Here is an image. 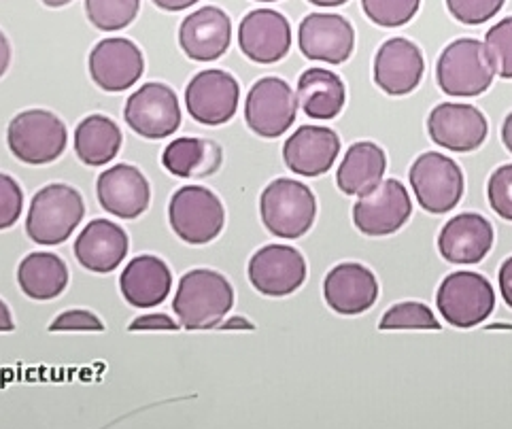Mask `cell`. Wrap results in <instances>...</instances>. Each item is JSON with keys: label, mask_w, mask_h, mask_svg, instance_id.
Masks as SVG:
<instances>
[{"label": "cell", "mask_w": 512, "mask_h": 429, "mask_svg": "<svg viewBox=\"0 0 512 429\" xmlns=\"http://www.w3.org/2000/svg\"><path fill=\"white\" fill-rule=\"evenodd\" d=\"M234 306L230 281L215 270L196 268L183 274L173 300V313L185 330H211Z\"/></svg>", "instance_id": "obj_1"}, {"label": "cell", "mask_w": 512, "mask_h": 429, "mask_svg": "<svg viewBox=\"0 0 512 429\" xmlns=\"http://www.w3.org/2000/svg\"><path fill=\"white\" fill-rule=\"evenodd\" d=\"M85 215L83 196L66 183H51L32 198L26 232L32 243L56 247L66 243Z\"/></svg>", "instance_id": "obj_2"}, {"label": "cell", "mask_w": 512, "mask_h": 429, "mask_svg": "<svg viewBox=\"0 0 512 429\" xmlns=\"http://www.w3.org/2000/svg\"><path fill=\"white\" fill-rule=\"evenodd\" d=\"M260 215L270 234L294 240L313 228L317 200L302 181L275 179L262 192Z\"/></svg>", "instance_id": "obj_3"}, {"label": "cell", "mask_w": 512, "mask_h": 429, "mask_svg": "<svg viewBox=\"0 0 512 429\" xmlns=\"http://www.w3.org/2000/svg\"><path fill=\"white\" fill-rule=\"evenodd\" d=\"M493 77H496V71L487 56L485 43L476 39H457L449 43L442 49L436 64L440 90L457 98L485 94L491 88Z\"/></svg>", "instance_id": "obj_4"}, {"label": "cell", "mask_w": 512, "mask_h": 429, "mask_svg": "<svg viewBox=\"0 0 512 429\" xmlns=\"http://www.w3.org/2000/svg\"><path fill=\"white\" fill-rule=\"evenodd\" d=\"M7 143L20 162L43 166L62 156L68 143V132L58 115L45 109H28L11 119Z\"/></svg>", "instance_id": "obj_5"}, {"label": "cell", "mask_w": 512, "mask_h": 429, "mask_svg": "<svg viewBox=\"0 0 512 429\" xmlns=\"http://www.w3.org/2000/svg\"><path fill=\"white\" fill-rule=\"evenodd\" d=\"M173 232L187 245H207L226 226V209L217 194L202 185H185L168 204Z\"/></svg>", "instance_id": "obj_6"}, {"label": "cell", "mask_w": 512, "mask_h": 429, "mask_svg": "<svg viewBox=\"0 0 512 429\" xmlns=\"http://www.w3.org/2000/svg\"><path fill=\"white\" fill-rule=\"evenodd\" d=\"M436 304L449 325L459 330H470L493 313L496 291L483 274L462 270L449 274L440 283Z\"/></svg>", "instance_id": "obj_7"}, {"label": "cell", "mask_w": 512, "mask_h": 429, "mask_svg": "<svg viewBox=\"0 0 512 429\" xmlns=\"http://www.w3.org/2000/svg\"><path fill=\"white\" fill-rule=\"evenodd\" d=\"M408 179L423 211L432 215L453 211L464 196L462 168L438 151L421 153L413 162Z\"/></svg>", "instance_id": "obj_8"}, {"label": "cell", "mask_w": 512, "mask_h": 429, "mask_svg": "<svg viewBox=\"0 0 512 429\" xmlns=\"http://www.w3.org/2000/svg\"><path fill=\"white\" fill-rule=\"evenodd\" d=\"M298 98L285 79L264 77L247 94L245 122L262 139H279L296 122Z\"/></svg>", "instance_id": "obj_9"}, {"label": "cell", "mask_w": 512, "mask_h": 429, "mask_svg": "<svg viewBox=\"0 0 512 429\" xmlns=\"http://www.w3.org/2000/svg\"><path fill=\"white\" fill-rule=\"evenodd\" d=\"M124 119L143 139H168L181 126L179 98L166 83H145L128 98Z\"/></svg>", "instance_id": "obj_10"}, {"label": "cell", "mask_w": 512, "mask_h": 429, "mask_svg": "<svg viewBox=\"0 0 512 429\" xmlns=\"http://www.w3.org/2000/svg\"><path fill=\"white\" fill-rule=\"evenodd\" d=\"M411 194L398 179H385L362 194L353 207L355 228L366 236H389L411 219Z\"/></svg>", "instance_id": "obj_11"}, {"label": "cell", "mask_w": 512, "mask_h": 429, "mask_svg": "<svg viewBox=\"0 0 512 429\" xmlns=\"http://www.w3.org/2000/svg\"><path fill=\"white\" fill-rule=\"evenodd\" d=\"M241 88L238 81L219 68L198 73L185 88L187 113L202 126H224L236 115Z\"/></svg>", "instance_id": "obj_12"}, {"label": "cell", "mask_w": 512, "mask_h": 429, "mask_svg": "<svg viewBox=\"0 0 512 429\" xmlns=\"http://www.w3.org/2000/svg\"><path fill=\"white\" fill-rule=\"evenodd\" d=\"M249 281L262 296H292L306 281L304 255L289 245H266L249 260Z\"/></svg>", "instance_id": "obj_13"}, {"label": "cell", "mask_w": 512, "mask_h": 429, "mask_svg": "<svg viewBox=\"0 0 512 429\" xmlns=\"http://www.w3.org/2000/svg\"><path fill=\"white\" fill-rule=\"evenodd\" d=\"M238 45L251 62L275 64L292 49V26L275 9H255L238 26Z\"/></svg>", "instance_id": "obj_14"}, {"label": "cell", "mask_w": 512, "mask_h": 429, "mask_svg": "<svg viewBox=\"0 0 512 429\" xmlns=\"http://www.w3.org/2000/svg\"><path fill=\"white\" fill-rule=\"evenodd\" d=\"M298 45L309 60L343 64L355 47V30L343 15L311 13L298 28Z\"/></svg>", "instance_id": "obj_15"}, {"label": "cell", "mask_w": 512, "mask_h": 429, "mask_svg": "<svg viewBox=\"0 0 512 429\" xmlns=\"http://www.w3.org/2000/svg\"><path fill=\"white\" fill-rule=\"evenodd\" d=\"M430 139L449 151L468 153L479 149L487 139V117L472 105L445 102L428 117Z\"/></svg>", "instance_id": "obj_16"}, {"label": "cell", "mask_w": 512, "mask_h": 429, "mask_svg": "<svg viewBox=\"0 0 512 429\" xmlns=\"http://www.w3.org/2000/svg\"><path fill=\"white\" fill-rule=\"evenodd\" d=\"M143 51L130 39H105L90 54L92 81L105 92H126L143 77Z\"/></svg>", "instance_id": "obj_17"}, {"label": "cell", "mask_w": 512, "mask_h": 429, "mask_svg": "<svg viewBox=\"0 0 512 429\" xmlns=\"http://www.w3.org/2000/svg\"><path fill=\"white\" fill-rule=\"evenodd\" d=\"M232 41V20L219 7H202L181 22L179 43L194 62H213L226 54Z\"/></svg>", "instance_id": "obj_18"}, {"label": "cell", "mask_w": 512, "mask_h": 429, "mask_svg": "<svg viewBox=\"0 0 512 429\" xmlns=\"http://www.w3.org/2000/svg\"><path fill=\"white\" fill-rule=\"evenodd\" d=\"M323 298L338 315H362L379 298L374 272L357 262L338 264L323 281Z\"/></svg>", "instance_id": "obj_19"}, {"label": "cell", "mask_w": 512, "mask_h": 429, "mask_svg": "<svg viewBox=\"0 0 512 429\" xmlns=\"http://www.w3.org/2000/svg\"><path fill=\"white\" fill-rule=\"evenodd\" d=\"M96 194L107 213L119 219H136L149 207L151 187L139 168L117 164L98 177Z\"/></svg>", "instance_id": "obj_20"}, {"label": "cell", "mask_w": 512, "mask_h": 429, "mask_svg": "<svg viewBox=\"0 0 512 429\" xmlns=\"http://www.w3.org/2000/svg\"><path fill=\"white\" fill-rule=\"evenodd\" d=\"M425 60L421 49L408 39H389L374 58V83L387 96H406L421 83Z\"/></svg>", "instance_id": "obj_21"}, {"label": "cell", "mask_w": 512, "mask_h": 429, "mask_svg": "<svg viewBox=\"0 0 512 429\" xmlns=\"http://www.w3.org/2000/svg\"><path fill=\"white\" fill-rule=\"evenodd\" d=\"M338 153V134L326 126H300L283 145L285 166L300 177L326 175Z\"/></svg>", "instance_id": "obj_22"}, {"label": "cell", "mask_w": 512, "mask_h": 429, "mask_svg": "<svg viewBox=\"0 0 512 429\" xmlns=\"http://www.w3.org/2000/svg\"><path fill=\"white\" fill-rule=\"evenodd\" d=\"M493 226L479 213L453 217L438 234V251L451 264H479L491 251Z\"/></svg>", "instance_id": "obj_23"}, {"label": "cell", "mask_w": 512, "mask_h": 429, "mask_svg": "<svg viewBox=\"0 0 512 429\" xmlns=\"http://www.w3.org/2000/svg\"><path fill=\"white\" fill-rule=\"evenodd\" d=\"M128 234L117 223L94 219L75 240L77 262L90 272H113L128 255Z\"/></svg>", "instance_id": "obj_24"}, {"label": "cell", "mask_w": 512, "mask_h": 429, "mask_svg": "<svg viewBox=\"0 0 512 429\" xmlns=\"http://www.w3.org/2000/svg\"><path fill=\"white\" fill-rule=\"evenodd\" d=\"M124 300L134 308H153L162 304L173 289V274L156 255H139L124 268L119 277Z\"/></svg>", "instance_id": "obj_25"}, {"label": "cell", "mask_w": 512, "mask_h": 429, "mask_svg": "<svg viewBox=\"0 0 512 429\" xmlns=\"http://www.w3.org/2000/svg\"><path fill=\"white\" fill-rule=\"evenodd\" d=\"M387 170L385 151L370 141L355 143L345 153L336 173L338 190L347 196H362L383 181Z\"/></svg>", "instance_id": "obj_26"}, {"label": "cell", "mask_w": 512, "mask_h": 429, "mask_svg": "<svg viewBox=\"0 0 512 429\" xmlns=\"http://www.w3.org/2000/svg\"><path fill=\"white\" fill-rule=\"evenodd\" d=\"M221 149L213 141L196 139V136H183L162 153V164L173 177L179 179H204L217 173L221 166Z\"/></svg>", "instance_id": "obj_27"}, {"label": "cell", "mask_w": 512, "mask_h": 429, "mask_svg": "<svg viewBox=\"0 0 512 429\" xmlns=\"http://www.w3.org/2000/svg\"><path fill=\"white\" fill-rule=\"evenodd\" d=\"M298 98L313 119H334L347 102L345 83L326 68H309L298 79Z\"/></svg>", "instance_id": "obj_28"}, {"label": "cell", "mask_w": 512, "mask_h": 429, "mask_svg": "<svg viewBox=\"0 0 512 429\" xmlns=\"http://www.w3.org/2000/svg\"><path fill=\"white\" fill-rule=\"evenodd\" d=\"M17 283L32 300H54L68 285V268L56 253L34 251L17 268Z\"/></svg>", "instance_id": "obj_29"}, {"label": "cell", "mask_w": 512, "mask_h": 429, "mask_svg": "<svg viewBox=\"0 0 512 429\" xmlns=\"http://www.w3.org/2000/svg\"><path fill=\"white\" fill-rule=\"evenodd\" d=\"M122 130L107 115H88L75 130V153L88 166H105L122 149Z\"/></svg>", "instance_id": "obj_30"}, {"label": "cell", "mask_w": 512, "mask_h": 429, "mask_svg": "<svg viewBox=\"0 0 512 429\" xmlns=\"http://www.w3.org/2000/svg\"><path fill=\"white\" fill-rule=\"evenodd\" d=\"M141 0H85L88 20L105 32L128 28L139 15Z\"/></svg>", "instance_id": "obj_31"}, {"label": "cell", "mask_w": 512, "mask_h": 429, "mask_svg": "<svg viewBox=\"0 0 512 429\" xmlns=\"http://www.w3.org/2000/svg\"><path fill=\"white\" fill-rule=\"evenodd\" d=\"M381 330H440L436 315L423 302H400L383 315Z\"/></svg>", "instance_id": "obj_32"}, {"label": "cell", "mask_w": 512, "mask_h": 429, "mask_svg": "<svg viewBox=\"0 0 512 429\" xmlns=\"http://www.w3.org/2000/svg\"><path fill=\"white\" fill-rule=\"evenodd\" d=\"M421 0H362L368 20L383 28H400L413 20Z\"/></svg>", "instance_id": "obj_33"}, {"label": "cell", "mask_w": 512, "mask_h": 429, "mask_svg": "<svg viewBox=\"0 0 512 429\" xmlns=\"http://www.w3.org/2000/svg\"><path fill=\"white\" fill-rule=\"evenodd\" d=\"M485 49L496 75L502 79H512V15L489 28Z\"/></svg>", "instance_id": "obj_34"}, {"label": "cell", "mask_w": 512, "mask_h": 429, "mask_svg": "<svg viewBox=\"0 0 512 429\" xmlns=\"http://www.w3.org/2000/svg\"><path fill=\"white\" fill-rule=\"evenodd\" d=\"M506 0H447V9L457 22L466 26H481L496 17Z\"/></svg>", "instance_id": "obj_35"}, {"label": "cell", "mask_w": 512, "mask_h": 429, "mask_svg": "<svg viewBox=\"0 0 512 429\" xmlns=\"http://www.w3.org/2000/svg\"><path fill=\"white\" fill-rule=\"evenodd\" d=\"M487 198L493 211L502 219L512 221V164L500 166L496 173L489 177Z\"/></svg>", "instance_id": "obj_36"}, {"label": "cell", "mask_w": 512, "mask_h": 429, "mask_svg": "<svg viewBox=\"0 0 512 429\" xmlns=\"http://www.w3.org/2000/svg\"><path fill=\"white\" fill-rule=\"evenodd\" d=\"M24 211V192L13 177L0 173V230L15 226Z\"/></svg>", "instance_id": "obj_37"}, {"label": "cell", "mask_w": 512, "mask_h": 429, "mask_svg": "<svg viewBox=\"0 0 512 429\" xmlns=\"http://www.w3.org/2000/svg\"><path fill=\"white\" fill-rule=\"evenodd\" d=\"M105 323H102L90 311H66L60 317L49 323V332H102Z\"/></svg>", "instance_id": "obj_38"}, {"label": "cell", "mask_w": 512, "mask_h": 429, "mask_svg": "<svg viewBox=\"0 0 512 429\" xmlns=\"http://www.w3.org/2000/svg\"><path fill=\"white\" fill-rule=\"evenodd\" d=\"M181 328V323L175 321L173 317H168L164 313H149L143 317H136L130 323V332H147V330H168V332H177Z\"/></svg>", "instance_id": "obj_39"}, {"label": "cell", "mask_w": 512, "mask_h": 429, "mask_svg": "<svg viewBox=\"0 0 512 429\" xmlns=\"http://www.w3.org/2000/svg\"><path fill=\"white\" fill-rule=\"evenodd\" d=\"M500 291L504 302L512 308V257H508L500 268Z\"/></svg>", "instance_id": "obj_40"}, {"label": "cell", "mask_w": 512, "mask_h": 429, "mask_svg": "<svg viewBox=\"0 0 512 429\" xmlns=\"http://www.w3.org/2000/svg\"><path fill=\"white\" fill-rule=\"evenodd\" d=\"M153 3H156V7H160L162 11H183L198 5L200 0H153Z\"/></svg>", "instance_id": "obj_41"}, {"label": "cell", "mask_w": 512, "mask_h": 429, "mask_svg": "<svg viewBox=\"0 0 512 429\" xmlns=\"http://www.w3.org/2000/svg\"><path fill=\"white\" fill-rule=\"evenodd\" d=\"M9 64H11V45L3 34V30H0V77L7 73Z\"/></svg>", "instance_id": "obj_42"}, {"label": "cell", "mask_w": 512, "mask_h": 429, "mask_svg": "<svg viewBox=\"0 0 512 429\" xmlns=\"http://www.w3.org/2000/svg\"><path fill=\"white\" fill-rule=\"evenodd\" d=\"M13 328H15V323H13L9 306L0 300V332H13Z\"/></svg>", "instance_id": "obj_43"}, {"label": "cell", "mask_w": 512, "mask_h": 429, "mask_svg": "<svg viewBox=\"0 0 512 429\" xmlns=\"http://www.w3.org/2000/svg\"><path fill=\"white\" fill-rule=\"evenodd\" d=\"M234 328H245V330H255L253 323L243 319V317H232L230 321H221V330H234Z\"/></svg>", "instance_id": "obj_44"}, {"label": "cell", "mask_w": 512, "mask_h": 429, "mask_svg": "<svg viewBox=\"0 0 512 429\" xmlns=\"http://www.w3.org/2000/svg\"><path fill=\"white\" fill-rule=\"evenodd\" d=\"M502 141H504L506 149L512 153V113L504 119V126H502Z\"/></svg>", "instance_id": "obj_45"}, {"label": "cell", "mask_w": 512, "mask_h": 429, "mask_svg": "<svg viewBox=\"0 0 512 429\" xmlns=\"http://www.w3.org/2000/svg\"><path fill=\"white\" fill-rule=\"evenodd\" d=\"M309 3L315 7H340L345 5L347 0H309Z\"/></svg>", "instance_id": "obj_46"}, {"label": "cell", "mask_w": 512, "mask_h": 429, "mask_svg": "<svg viewBox=\"0 0 512 429\" xmlns=\"http://www.w3.org/2000/svg\"><path fill=\"white\" fill-rule=\"evenodd\" d=\"M68 3H71V0H43V5L51 7V9H60V7L68 5Z\"/></svg>", "instance_id": "obj_47"}, {"label": "cell", "mask_w": 512, "mask_h": 429, "mask_svg": "<svg viewBox=\"0 0 512 429\" xmlns=\"http://www.w3.org/2000/svg\"><path fill=\"white\" fill-rule=\"evenodd\" d=\"M258 3H277V0H258Z\"/></svg>", "instance_id": "obj_48"}]
</instances>
